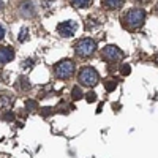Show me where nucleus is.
Instances as JSON below:
<instances>
[{
    "label": "nucleus",
    "instance_id": "obj_1",
    "mask_svg": "<svg viewBox=\"0 0 158 158\" xmlns=\"http://www.w3.org/2000/svg\"><path fill=\"white\" fill-rule=\"evenodd\" d=\"M144 21H146V11H144L142 8L130 10L122 18V24H123V27L127 30H135V29L141 27V25L144 24Z\"/></svg>",
    "mask_w": 158,
    "mask_h": 158
},
{
    "label": "nucleus",
    "instance_id": "obj_2",
    "mask_svg": "<svg viewBox=\"0 0 158 158\" xmlns=\"http://www.w3.org/2000/svg\"><path fill=\"white\" fill-rule=\"evenodd\" d=\"M74 62L70 60V59H63L60 60L59 63H56L54 67V74L56 77L62 79V81H67V79H70L73 74H74Z\"/></svg>",
    "mask_w": 158,
    "mask_h": 158
},
{
    "label": "nucleus",
    "instance_id": "obj_3",
    "mask_svg": "<svg viewBox=\"0 0 158 158\" xmlns=\"http://www.w3.org/2000/svg\"><path fill=\"white\" fill-rule=\"evenodd\" d=\"M100 81V74L97 73L95 68L92 67H84L79 71V82L84 87H95Z\"/></svg>",
    "mask_w": 158,
    "mask_h": 158
},
{
    "label": "nucleus",
    "instance_id": "obj_4",
    "mask_svg": "<svg viewBox=\"0 0 158 158\" xmlns=\"http://www.w3.org/2000/svg\"><path fill=\"white\" fill-rule=\"evenodd\" d=\"M74 51L79 57H90L97 51V43L92 38H82L74 44Z\"/></svg>",
    "mask_w": 158,
    "mask_h": 158
},
{
    "label": "nucleus",
    "instance_id": "obj_5",
    "mask_svg": "<svg viewBox=\"0 0 158 158\" xmlns=\"http://www.w3.org/2000/svg\"><path fill=\"white\" fill-rule=\"evenodd\" d=\"M101 57L106 60V62H109V63H115V62H118V60L123 59V51H122L120 48L114 46V44H109V46H106V48H103Z\"/></svg>",
    "mask_w": 158,
    "mask_h": 158
},
{
    "label": "nucleus",
    "instance_id": "obj_6",
    "mask_svg": "<svg viewBox=\"0 0 158 158\" xmlns=\"http://www.w3.org/2000/svg\"><path fill=\"white\" fill-rule=\"evenodd\" d=\"M76 29H77V24H76L74 21H65V22H60V24L57 25L59 35H62V36H65V38L73 36L74 32H76Z\"/></svg>",
    "mask_w": 158,
    "mask_h": 158
},
{
    "label": "nucleus",
    "instance_id": "obj_7",
    "mask_svg": "<svg viewBox=\"0 0 158 158\" xmlns=\"http://www.w3.org/2000/svg\"><path fill=\"white\" fill-rule=\"evenodd\" d=\"M15 59V51L10 46H2L0 48V63H8Z\"/></svg>",
    "mask_w": 158,
    "mask_h": 158
},
{
    "label": "nucleus",
    "instance_id": "obj_8",
    "mask_svg": "<svg viewBox=\"0 0 158 158\" xmlns=\"http://www.w3.org/2000/svg\"><path fill=\"white\" fill-rule=\"evenodd\" d=\"M101 3H103L104 8H108V10H118V8L123 6L125 0H101Z\"/></svg>",
    "mask_w": 158,
    "mask_h": 158
},
{
    "label": "nucleus",
    "instance_id": "obj_9",
    "mask_svg": "<svg viewBox=\"0 0 158 158\" xmlns=\"http://www.w3.org/2000/svg\"><path fill=\"white\" fill-rule=\"evenodd\" d=\"M21 15H22L24 18H33V16H35L33 3H32V2H25V3L21 6Z\"/></svg>",
    "mask_w": 158,
    "mask_h": 158
},
{
    "label": "nucleus",
    "instance_id": "obj_10",
    "mask_svg": "<svg viewBox=\"0 0 158 158\" xmlns=\"http://www.w3.org/2000/svg\"><path fill=\"white\" fill-rule=\"evenodd\" d=\"M71 2V5L74 6V8H85V6H89L94 0H70Z\"/></svg>",
    "mask_w": 158,
    "mask_h": 158
},
{
    "label": "nucleus",
    "instance_id": "obj_11",
    "mask_svg": "<svg viewBox=\"0 0 158 158\" xmlns=\"http://www.w3.org/2000/svg\"><path fill=\"white\" fill-rule=\"evenodd\" d=\"M84 97V94H82V90H81V87H79V85H74L73 87V90H71V98L73 100H81Z\"/></svg>",
    "mask_w": 158,
    "mask_h": 158
},
{
    "label": "nucleus",
    "instance_id": "obj_12",
    "mask_svg": "<svg viewBox=\"0 0 158 158\" xmlns=\"http://www.w3.org/2000/svg\"><path fill=\"white\" fill-rule=\"evenodd\" d=\"M18 84L21 85V87H19L21 90H29V89H30V82H29V79L25 77V76H21V77L18 79Z\"/></svg>",
    "mask_w": 158,
    "mask_h": 158
},
{
    "label": "nucleus",
    "instance_id": "obj_13",
    "mask_svg": "<svg viewBox=\"0 0 158 158\" xmlns=\"http://www.w3.org/2000/svg\"><path fill=\"white\" fill-rule=\"evenodd\" d=\"M104 89H106V92H114L117 89V81H106L104 82Z\"/></svg>",
    "mask_w": 158,
    "mask_h": 158
},
{
    "label": "nucleus",
    "instance_id": "obj_14",
    "mask_svg": "<svg viewBox=\"0 0 158 158\" xmlns=\"http://www.w3.org/2000/svg\"><path fill=\"white\" fill-rule=\"evenodd\" d=\"M27 38H29V30H27V29H25V27H24V29L21 30V33H19V36H18V40H19V41H21V43H24V41H25V40H27Z\"/></svg>",
    "mask_w": 158,
    "mask_h": 158
},
{
    "label": "nucleus",
    "instance_id": "obj_15",
    "mask_svg": "<svg viewBox=\"0 0 158 158\" xmlns=\"http://www.w3.org/2000/svg\"><path fill=\"white\" fill-rule=\"evenodd\" d=\"M120 73H122L123 76H128V74L131 73V67H130L128 63H123L122 67H120Z\"/></svg>",
    "mask_w": 158,
    "mask_h": 158
},
{
    "label": "nucleus",
    "instance_id": "obj_16",
    "mask_svg": "<svg viewBox=\"0 0 158 158\" xmlns=\"http://www.w3.org/2000/svg\"><path fill=\"white\" fill-rule=\"evenodd\" d=\"M25 106H27V109H29V111H35V109L38 108V103H36V101H33V100H29L27 103H25Z\"/></svg>",
    "mask_w": 158,
    "mask_h": 158
},
{
    "label": "nucleus",
    "instance_id": "obj_17",
    "mask_svg": "<svg viewBox=\"0 0 158 158\" xmlns=\"http://www.w3.org/2000/svg\"><path fill=\"white\" fill-rule=\"evenodd\" d=\"M85 100H87L89 103H94V101H97V94H95V92H89V94L85 95Z\"/></svg>",
    "mask_w": 158,
    "mask_h": 158
},
{
    "label": "nucleus",
    "instance_id": "obj_18",
    "mask_svg": "<svg viewBox=\"0 0 158 158\" xmlns=\"http://www.w3.org/2000/svg\"><path fill=\"white\" fill-rule=\"evenodd\" d=\"M135 3H138V5H147L149 2H152V0H133Z\"/></svg>",
    "mask_w": 158,
    "mask_h": 158
},
{
    "label": "nucleus",
    "instance_id": "obj_19",
    "mask_svg": "<svg viewBox=\"0 0 158 158\" xmlns=\"http://www.w3.org/2000/svg\"><path fill=\"white\" fill-rule=\"evenodd\" d=\"M3 118H5V120H13V118H15V115H13V112H6V114L3 115Z\"/></svg>",
    "mask_w": 158,
    "mask_h": 158
},
{
    "label": "nucleus",
    "instance_id": "obj_20",
    "mask_svg": "<svg viewBox=\"0 0 158 158\" xmlns=\"http://www.w3.org/2000/svg\"><path fill=\"white\" fill-rule=\"evenodd\" d=\"M51 111H52L51 108H46V109H43V111H41V114H43V115H49V114H51Z\"/></svg>",
    "mask_w": 158,
    "mask_h": 158
},
{
    "label": "nucleus",
    "instance_id": "obj_21",
    "mask_svg": "<svg viewBox=\"0 0 158 158\" xmlns=\"http://www.w3.org/2000/svg\"><path fill=\"white\" fill-rule=\"evenodd\" d=\"M3 36H5V29H3V27H0V40H2Z\"/></svg>",
    "mask_w": 158,
    "mask_h": 158
},
{
    "label": "nucleus",
    "instance_id": "obj_22",
    "mask_svg": "<svg viewBox=\"0 0 158 158\" xmlns=\"http://www.w3.org/2000/svg\"><path fill=\"white\" fill-rule=\"evenodd\" d=\"M3 6H5V3H3V0H0V11L3 10Z\"/></svg>",
    "mask_w": 158,
    "mask_h": 158
},
{
    "label": "nucleus",
    "instance_id": "obj_23",
    "mask_svg": "<svg viewBox=\"0 0 158 158\" xmlns=\"http://www.w3.org/2000/svg\"><path fill=\"white\" fill-rule=\"evenodd\" d=\"M153 11H155V15H158V3L155 5V10H153Z\"/></svg>",
    "mask_w": 158,
    "mask_h": 158
},
{
    "label": "nucleus",
    "instance_id": "obj_24",
    "mask_svg": "<svg viewBox=\"0 0 158 158\" xmlns=\"http://www.w3.org/2000/svg\"><path fill=\"white\" fill-rule=\"evenodd\" d=\"M155 62H156V63H158V54H156V56H155Z\"/></svg>",
    "mask_w": 158,
    "mask_h": 158
}]
</instances>
